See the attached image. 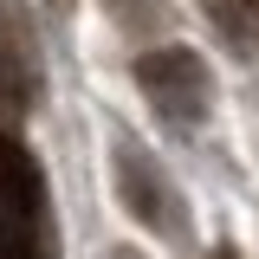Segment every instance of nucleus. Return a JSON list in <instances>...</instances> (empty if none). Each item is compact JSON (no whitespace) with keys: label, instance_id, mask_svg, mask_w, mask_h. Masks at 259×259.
<instances>
[{"label":"nucleus","instance_id":"1","mask_svg":"<svg viewBox=\"0 0 259 259\" xmlns=\"http://www.w3.org/2000/svg\"><path fill=\"white\" fill-rule=\"evenodd\" d=\"M130 78H136V91L149 97L175 130L201 123L214 110V71L201 65L194 46H156V52H143V59L130 65Z\"/></svg>","mask_w":259,"mask_h":259},{"label":"nucleus","instance_id":"2","mask_svg":"<svg viewBox=\"0 0 259 259\" xmlns=\"http://www.w3.org/2000/svg\"><path fill=\"white\" fill-rule=\"evenodd\" d=\"M110 182H117V201L130 207V221L143 227V233H156V240H182V233H188V201L175 194V182L162 175L156 162L143 156L136 136H117V149H110Z\"/></svg>","mask_w":259,"mask_h":259}]
</instances>
